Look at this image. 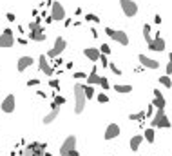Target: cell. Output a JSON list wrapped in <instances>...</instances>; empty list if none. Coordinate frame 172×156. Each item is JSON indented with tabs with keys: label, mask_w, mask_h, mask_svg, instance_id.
<instances>
[{
	"label": "cell",
	"mask_w": 172,
	"mask_h": 156,
	"mask_svg": "<svg viewBox=\"0 0 172 156\" xmlns=\"http://www.w3.org/2000/svg\"><path fill=\"white\" fill-rule=\"evenodd\" d=\"M15 105H16L15 95H13V93H9V95L0 102V111H2V113H5V115H11V113H15Z\"/></svg>",
	"instance_id": "12"
},
{
	"label": "cell",
	"mask_w": 172,
	"mask_h": 156,
	"mask_svg": "<svg viewBox=\"0 0 172 156\" xmlns=\"http://www.w3.org/2000/svg\"><path fill=\"white\" fill-rule=\"evenodd\" d=\"M38 71L44 73V75H47V76H53L54 67L51 65V60L47 58V55H40L38 56Z\"/></svg>",
	"instance_id": "11"
},
{
	"label": "cell",
	"mask_w": 172,
	"mask_h": 156,
	"mask_svg": "<svg viewBox=\"0 0 172 156\" xmlns=\"http://www.w3.org/2000/svg\"><path fill=\"white\" fill-rule=\"evenodd\" d=\"M83 20H85V22H91V24H100V16L94 15V13H85Z\"/></svg>",
	"instance_id": "29"
},
{
	"label": "cell",
	"mask_w": 172,
	"mask_h": 156,
	"mask_svg": "<svg viewBox=\"0 0 172 156\" xmlns=\"http://www.w3.org/2000/svg\"><path fill=\"white\" fill-rule=\"evenodd\" d=\"M83 89H85V96H87V100H92V98H96V91H94V85L83 84Z\"/></svg>",
	"instance_id": "26"
},
{
	"label": "cell",
	"mask_w": 172,
	"mask_h": 156,
	"mask_svg": "<svg viewBox=\"0 0 172 156\" xmlns=\"http://www.w3.org/2000/svg\"><path fill=\"white\" fill-rule=\"evenodd\" d=\"M100 87H102V91H109V89H111L109 78H107V76H103V75H102V78H100Z\"/></svg>",
	"instance_id": "31"
},
{
	"label": "cell",
	"mask_w": 172,
	"mask_h": 156,
	"mask_svg": "<svg viewBox=\"0 0 172 156\" xmlns=\"http://www.w3.org/2000/svg\"><path fill=\"white\" fill-rule=\"evenodd\" d=\"M111 51H112V49L109 47V44H102V45H100V53H102V55H107V56H109Z\"/></svg>",
	"instance_id": "35"
},
{
	"label": "cell",
	"mask_w": 172,
	"mask_h": 156,
	"mask_svg": "<svg viewBox=\"0 0 172 156\" xmlns=\"http://www.w3.org/2000/svg\"><path fill=\"white\" fill-rule=\"evenodd\" d=\"M5 18H7V22H15V20H16V15L9 11V13H5Z\"/></svg>",
	"instance_id": "42"
},
{
	"label": "cell",
	"mask_w": 172,
	"mask_h": 156,
	"mask_svg": "<svg viewBox=\"0 0 172 156\" xmlns=\"http://www.w3.org/2000/svg\"><path fill=\"white\" fill-rule=\"evenodd\" d=\"M103 31H105V35H107L111 40L118 42L120 45H129V35H127L123 29H112V27H109V25H107Z\"/></svg>",
	"instance_id": "6"
},
{
	"label": "cell",
	"mask_w": 172,
	"mask_h": 156,
	"mask_svg": "<svg viewBox=\"0 0 172 156\" xmlns=\"http://www.w3.org/2000/svg\"><path fill=\"white\" fill-rule=\"evenodd\" d=\"M129 120H131V122H143V120H147V113H145V111L132 113V115H129Z\"/></svg>",
	"instance_id": "25"
},
{
	"label": "cell",
	"mask_w": 172,
	"mask_h": 156,
	"mask_svg": "<svg viewBox=\"0 0 172 156\" xmlns=\"http://www.w3.org/2000/svg\"><path fill=\"white\" fill-rule=\"evenodd\" d=\"M143 38H145L147 44H151V42L154 40V35H152V31H151V24H143Z\"/></svg>",
	"instance_id": "24"
},
{
	"label": "cell",
	"mask_w": 172,
	"mask_h": 156,
	"mask_svg": "<svg viewBox=\"0 0 172 156\" xmlns=\"http://www.w3.org/2000/svg\"><path fill=\"white\" fill-rule=\"evenodd\" d=\"M114 91L120 95H129V93H132V85L131 84H114Z\"/></svg>",
	"instance_id": "22"
},
{
	"label": "cell",
	"mask_w": 172,
	"mask_h": 156,
	"mask_svg": "<svg viewBox=\"0 0 172 156\" xmlns=\"http://www.w3.org/2000/svg\"><path fill=\"white\" fill-rule=\"evenodd\" d=\"M44 156H53V154H51L49 151H45V153H44Z\"/></svg>",
	"instance_id": "54"
},
{
	"label": "cell",
	"mask_w": 172,
	"mask_h": 156,
	"mask_svg": "<svg viewBox=\"0 0 172 156\" xmlns=\"http://www.w3.org/2000/svg\"><path fill=\"white\" fill-rule=\"evenodd\" d=\"M74 91V115H82L85 111V104H87V96H85V89H83V84H74L73 87Z\"/></svg>",
	"instance_id": "2"
},
{
	"label": "cell",
	"mask_w": 172,
	"mask_h": 156,
	"mask_svg": "<svg viewBox=\"0 0 172 156\" xmlns=\"http://www.w3.org/2000/svg\"><path fill=\"white\" fill-rule=\"evenodd\" d=\"M49 87L56 93H60V78H51L49 80Z\"/></svg>",
	"instance_id": "30"
},
{
	"label": "cell",
	"mask_w": 172,
	"mask_h": 156,
	"mask_svg": "<svg viewBox=\"0 0 172 156\" xmlns=\"http://www.w3.org/2000/svg\"><path fill=\"white\" fill-rule=\"evenodd\" d=\"M71 156H80V151L76 149V151H74V153H73V154H71Z\"/></svg>",
	"instance_id": "52"
},
{
	"label": "cell",
	"mask_w": 172,
	"mask_h": 156,
	"mask_svg": "<svg viewBox=\"0 0 172 156\" xmlns=\"http://www.w3.org/2000/svg\"><path fill=\"white\" fill-rule=\"evenodd\" d=\"M165 47H167V42L163 36H154V40L151 44H147V49L152 53H161V51H165Z\"/></svg>",
	"instance_id": "13"
},
{
	"label": "cell",
	"mask_w": 172,
	"mask_h": 156,
	"mask_svg": "<svg viewBox=\"0 0 172 156\" xmlns=\"http://www.w3.org/2000/svg\"><path fill=\"white\" fill-rule=\"evenodd\" d=\"M120 133H122V129H120V125H118V124H109V125H107V129H105L103 138H105L107 142H111V140H116V138L120 136Z\"/></svg>",
	"instance_id": "16"
},
{
	"label": "cell",
	"mask_w": 172,
	"mask_h": 156,
	"mask_svg": "<svg viewBox=\"0 0 172 156\" xmlns=\"http://www.w3.org/2000/svg\"><path fill=\"white\" fill-rule=\"evenodd\" d=\"M120 7H122V11H123V15L127 16V18H132V16H136L138 15V4L134 2V0H120Z\"/></svg>",
	"instance_id": "10"
},
{
	"label": "cell",
	"mask_w": 172,
	"mask_h": 156,
	"mask_svg": "<svg viewBox=\"0 0 172 156\" xmlns=\"http://www.w3.org/2000/svg\"><path fill=\"white\" fill-rule=\"evenodd\" d=\"M16 154H18L16 151H11V153H9V156H16Z\"/></svg>",
	"instance_id": "53"
},
{
	"label": "cell",
	"mask_w": 172,
	"mask_h": 156,
	"mask_svg": "<svg viewBox=\"0 0 172 156\" xmlns=\"http://www.w3.org/2000/svg\"><path fill=\"white\" fill-rule=\"evenodd\" d=\"M18 33H20V35H25V29H24V25H18Z\"/></svg>",
	"instance_id": "51"
},
{
	"label": "cell",
	"mask_w": 172,
	"mask_h": 156,
	"mask_svg": "<svg viewBox=\"0 0 172 156\" xmlns=\"http://www.w3.org/2000/svg\"><path fill=\"white\" fill-rule=\"evenodd\" d=\"M44 24H45V25H49V24H53V18H51V15H49V16H47V18L44 20Z\"/></svg>",
	"instance_id": "48"
},
{
	"label": "cell",
	"mask_w": 172,
	"mask_h": 156,
	"mask_svg": "<svg viewBox=\"0 0 172 156\" xmlns=\"http://www.w3.org/2000/svg\"><path fill=\"white\" fill-rule=\"evenodd\" d=\"M165 75H172V53L169 55V64H167V71H165Z\"/></svg>",
	"instance_id": "40"
},
{
	"label": "cell",
	"mask_w": 172,
	"mask_h": 156,
	"mask_svg": "<svg viewBox=\"0 0 172 156\" xmlns=\"http://www.w3.org/2000/svg\"><path fill=\"white\" fill-rule=\"evenodd\" d=\"M33 64H34V58H33V56H29V55H27V56H20L18 62H16V71H18V73H24V71L29 69Z\"/></svg>",
	"instance_id": "17"
},
{
	"label": "cell",
	"mask_w": 172,
	"mask_h": 156,
	"mask_svg": "<svg viewBox=\"0 0 172 156\" xmlns=\"http://www.w3.org/2000/svg\"><path fill=\"white\" fill-rule=\"evenodd\" d=\"M100 47H85L83 49V56L87 58V60H91L92 64H96V62H100Z\"/></svg>",
	"instance_id": "18"
},
{
	"label": "cell",
	"mask_w": 172,
	"mask_h": 156,
	"mask_svg": "<svg viewBox=\"0 0 172 156\" xmlns=\"http://www.w3.org/2000/svg\"><path fill=\"white\" fill-rule=\"evenodd\" d=\"M65 49H67V40H65L62 35H58V36L54 38V44H53V47H51V49H49L45 55H47V58H49V60H54L56 56H62Z\"/></svg>",
	"instance_id": "4"
},
{
	"label": "cell",
	"mask_w": 172,
	"mask_h": 156,
	"mask_svg": "<svg viewBox=\"0 0 172 156\" xmlns=\"http://www.w3.org/2000/svg\"><path fill=\"white\" fill-rule=\"evenodd\" d=\"M71 25H73V18H65V20H63V27L67 29V27H71Z\"/></svg>",
	"instance_id": "45"
},
{
	"label": "cell",
	"mask_w": 172,
	"mask_h": 156,
	"mask_svg": "<svg viewBox=\"0 0 172 156\" xmlns=\"http://www.w3.org/2000/svg\"><path fill=\"white\" fill-rule=\"evenodd\" d=\"M42 20H44L42 16H36L33 22L27 24V29H29L27 38H29L31 42H44V40L47 38V35H45V27H44Z\"/></svg>",
	"instance_id": "1"
},
{
	"label": "cell",
	"mask_w": 172,
	"mask_h": 156,
	"mask_svg": "<svg viewBox=\"0 0 172 156\" xmlns=\"http://www.w3.org/2000/svg\"><path fill=\"white\" fill-rule=\"evenodd\" d=\"M91 35H92V38H98L100 35H98V29L96 27H91Z\"/></svg>",
	"instance_id": "47"
},
{
	"label": "cell",
	"mask_w": 172,
	"mask_h": 156,
	"mask_svg": "<svg viewBox=\"0 0 172 156\" xmlns=\"http://www.w3.org/2000/svg\"><path fill=\"white\" fill-rule=\"evenodd\" d=\"M109 69H111V71H112L116 76H122V75H123V73H122V69H120V67H118L114 62H111V64H109Z\"/></svg>",
	"instance_id": "34"
},
{
	"label": "cell",
	"mask_w": 172,
	"mask_h": 156,
	"mask_svg": "<svg viewBox=\"0 0 172 156\" xmlns=\"http://www.w3.org/2000/svg\"><path fill=\"white\" fill-rule=\"evenodd\" d=\"M73 67H74V62H73V60H67V62L63 64V69H65V71H71Z\"/></svg>",
	"instance_id": "41"
},
{
	"label": "cell",
	"mask_w": 172,
	"mask_h": 156,
	"mask_svg": "<svg viewBox=\"0 0 172 156\" xmlns=\"http://www.w3.org/2000/svg\"><path fill=\"white\" fill-rule=\"evenodd\" d=\"M96 100H98V104H109V96L105 95V91L103 93H98L96 95Z\"/></svg>",
	"instance_id": "33"
},
{
	"label": "cell",
	"mask_w": 172,
	"mask_h": 156,
	"mask_svg": "<svg viewBox=\"0 0 172 156\" xmlns=\"http://www.w3.org/2000/svg\"><path fill=\"white\" fill-rule=\"evenodd\" d=\"M63 64H65V60H63V58H62V56H56V58H54V60H53V62H51V65H53V67H54V69H58V67H62V65H63Z\"/></svg>",
	"instance_id": "32"
},
{
	"label": "cell",
	"mask_w": 172,
	"mask_h": 156,
	"mask_svg": "<svg viewBox=\"0 0 172 156\" xmlns=\"http://www.w3.org/2000/svg\"><path fill=\"white\" fill-rule=\"evenodd\" d=\"M49 15H51L53 22H62V20H65V18H67L65 9H63L62 2H58V0H53V5L49 7Z\"/></svg>",
	"instance_id": "8"
},
{
	"label": "cell",
	"mask_w": 172,
	"mask_h": 156,
	"mask_svg": "<svg viewBox=\"0 0 172 156\" xmlns=\"http://www.w3.org/2000/svg\"><path fill=\"white\" fill-rule=\"evenodd\" d=\"M76 144H78L76 134H69V136L62 142V145H60V156H71L76 151Z\"/></svg>",
	"instance_id": "7"
},
{
	"label": "cell",
	"mask_w": 172,
	"mask_h": 156,
	"mask_svg": "<svg viewBox=\"0 0 172 156\" xmlns=\"http://www.w3.org/2000/svg\"><path fill=\"white\" fill-rule=\"evenodd\" d=\"M161 22H163V18H161V15H160V13H156V15H154V24H156V25H160Z\"/></svg>",
	"instance_id": "43"
},
{
	"label": "cell",
	"mask_w": 172,
	"mask_h": 156,
	"mask_svg": "<svg viewBox=\"0 0 172 156\" xmlns=\"http://www.w3.org/2000/svg\"><path fill=\"white\" fill-rule=\"evenodd\" d=\"M138 60H140V64H141L145 69H151V71H158V69H160V62L154 60V58H151V56H147V55H143V53L138 56Z\"/></svg>",
	"instance_id": "14"
},
{
	"label": "cell",
	"mask_w": 172,
	"mask_h": 156,
	"mask_svg": "<svg viewBox=\"0 0 172 156\" xmlns=\"http://www.w3.org/2000/svg\"><path fill=\"white\" fill-rule=\"evenodd\" d=\"M58 115H60V107H54V109H51L44 118H42V124L44 125H49V124H53L56 118H58Z\"/></svg>",
	"instance_id": "20"
},
{
	"label": "cell",
	"mask_w": 172,
	"mask_h": 156,
	"mask_svg": "<svg viewBox=\"0 0 172 156\" xmlns=\"http://www.w3.org/2000/svg\"><path fill=\"white\" fill-rule=\"evenodd\" d=\"M143 138L147 144H154L156 142V129L149 127V129H143Z\"/></svg>",
	"instance_id": "23"
},
{
	"label": "cell",
	"mask_w": 172,
	"mask_h": 156,
	"mask_svg": "<svg viewBox=\"0 0 172 156\" xmlns=\"http://www.w3.org/2000/svg\"><path fill=\"white\" fill-rule=\"evenodd\" d=\"M151 127L152 129H170L172 122L165 115V111H158V113H154V116L151 120Z\"/></svg>",
	"instance_id": "5"
},
{
	"label": "cell",
	"mask_w": 172,
	"mask_h": 156,
	"mask_svg": "<svg viewBox=\"0 0 172 156\" xmlns=\"http://www.w3.org/2000/svg\"><path fill=\"white\" fill-rule=\"evenodd\" d=\"M36 96H38V98H47V93H44L42 89H38V91H36Z\"/></svg>",
	"instance_id": "46"
},
{
	"label": "cell",
	"mask_w": 172,
	"mask_h": 156,
	"mask_svg": "<svg viewBox=\"0 0 172 156\" xmlns=\"http://www.w3.org/2000/svg\"><path fill=\"white\" fill-rule=\"evenodd\" d=\"M16 44V38L13 35V29H4L2 35H0V49H11L13 45Z\"/></svg>",
	"instance_id": "9"
},
{
	"label": "cell",
	"mask_w": 172,
	"mask_h": 156,
	"mask_svg": "<svg viewBox=\"0 0 172 156\" xmlns=\"http://www.w3.org/2000/svg\"><path fill=\"white\" fill-rule=\"evenodd\" d=\"M73 25H74V27H80V25H82V20H74Z\"/></svg>",
	"instance_id": "50"
},
{
	"label": "cell",
	"mask_w": 172,
	"mask_h": 156,
	"mask_svg": "<svg viewBox=\"0 0 172 156\" xmlns=\"http://www.w3.org/2000/svg\"><path fill=\"white\" fill-rule=\"evenodd\" d=\"M109 58H107V55H100V65L102 67H109Z\"/></svg>",
	"instance_id": "36"
},
{
	"label": "cell",
	"mask_w": 172,
	"mask_h": 156,
	"mask_svg": "<svg viewBox=\"0 0 172 156\" xmlns=\"http://www.w3.org/2000/svg\"><path fill=\"white\" fill-rule=\"evenodd\" d=\"M51 96H53V100H54L60 107H62V105H65V102H67V98H65V96H62V95H58L56 91H53V93H51Z\"/></svg>",
	"instance_id": "28"
},
{
	"label": "cell",
	"mask_w": 172,
	"mask_h": 156,
	"mask_svg": "<svg viewBox=\"0 0 172 156\" xmlns=\"http://www.w3.org/2000/svg\"><path fill=\"white\" fill-rule=\"evenodd\" d=\"M143 134H136V136H132L131 138V142H129V147H131V151L132 153H136V151H140V145L143 144Z\"/></svg>",
	"instance_id": "21"
},
{
	"label": "cell",
	"mask_w": 172,
	"mask_h": 156,
	"mask_svg": "<svg viewBox=\"0 0 172 156\" xmlns=\"http://www.w3.org/2000/svg\"><path fill=\"white\" fill-rule=\"evenodd\" d=\"M154 111H156V107H154L152 104H149V107H147V111H145V113H147V118H152V116H154Z\"/></svg>",
	"instance_id": "39"
},
{
	"label": "cell",
	"mask_w": 172,
	"mask_h": 156,
	"mask_svg": "<svg viewBox=\"0 0 172 156\" xmlns=\"http://www.w3.org/2000/svg\"><path fill=\"white\" fill-rule=\"evenodd\" d=\"M74 15L80 16V15H82V7H76V9H74Z\"/></svg>",
	"instance_id": "49"
},
{
	"label": "cell",
	"mask_w": 172,
	"mask_h": 156,
	"mask_svg": "<svg viewBox=\"0 0 172 156\" xmlns=\"http://www.w3.org/2000/svg\"><path fill=\"white\" fill-rule=\"evenodd\" d=\"M158 82L165 87V89H172V78L169 76V75H163V76H160L158 78Z\"/></svg>",
	"instance_id": "27"
},
{
	"label": "cell",
	"mask_w": 172,
	"mask_h": 156,
	"mask_svg": "<svg viewBox=\"0 0 172 156\" xmlns=\"http://www.w3.org/2000/svg\"><path fill=\"white\" fill-rule=\"evenodd\" d=\"M152 93H154V98H152V102H151V104H152V105H154L158 111H165V107H167V100H165L163 93H161L158 87H156Z\"/></svg>",
	"instance_id": "15"
},
{
	"label": "cell",
	"mask_w": 172,
	"mask_h": 156,
	"mask_svg": "<svg viewBox=\"0 0 172 156\" xmlns=\"http://www.w3.org/2000/svg\"><path fill=\"white\" fill-rule=\"evenodd\" d=\"M45 149H47V144H45V142H31V144L24 145L18 154H22V156H44Z\"/></svg>",
	"instance_id": "3"
},
{
	"label": "cell",
	"mask_w": 172,
	"mask_h": 156,
	"mask_svg": "<svg viewBox=\"0 0 172 156\" xmlns=\"http://www.w3.org/2000/svg\"><path fill=\"white\" fill-rule=\"evenodd\" d=\"M27 42H29V38H24V36H20L16 40V44H20V45H27Z\"/></svg>",
	"instance_id": "44"
},
{
	"label": "cell",
	"mask_w": 172,
	"mask_h": 156,
	"mask_svg": "<svg viewBox=\"0 0 172 156\" xmlns=\"http://www.w3.org/2000/svg\"><path fill=\"white\" fill-rule=\"evenodd\" d=\"M100 78H102V75H98V67L94 64L92 69H91V73L85 78V84H89V85H100Z\"/></svg>",
	"instance_id": "19"
},
{
	"label": "cell",
	"mask_w": 172,
	"mask_h": 156,
	"mask_svg": "<svg viewBox=\"0 0 172 156\" xmlns=\"http://www.w3.org/2000/svg\"><path fill=\"white\" fill-rule=\"evenodd\" d=\"M36 85H40V78H31V80H27V87H36Z\"/></svg>",
	"instance_id": "38"
},
{
	"label": "cell",
	"mask_w": 172,
	"mask_h": 156,
	"mask_svg": "<svg viewBox=\"0 0 172 156\" xmlns=\"http://www.w3.org/2000/svg\"><path fill=\"white\" fill-rule=\"evenodd\" d=\"M71 76L76 78V80H82V78H87V73H83V71H76V73H71Z\"/></svg>",
	"instance_id": "37"
}]
</instances>
